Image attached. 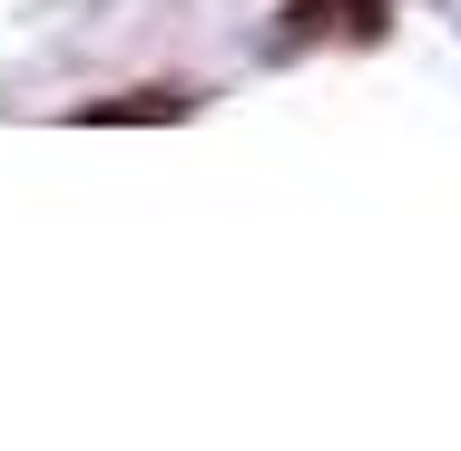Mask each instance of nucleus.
I'll return each instance as SVG.
<instances>
[{"label":"nucleus","instance_id":"f257e3e1","mask_svg":"<svg viewBox=\"0 0 461 451\" xmlns=\"http://www.w3.org/2000/svg\"><path fill=\"white\" fill-rule=\"evenodd\" d=\"M186 108H196L186 89H128V98H98L89 118H186Z\"/></svg>","mask_w":461,"mask_h":451}]
</instances>
